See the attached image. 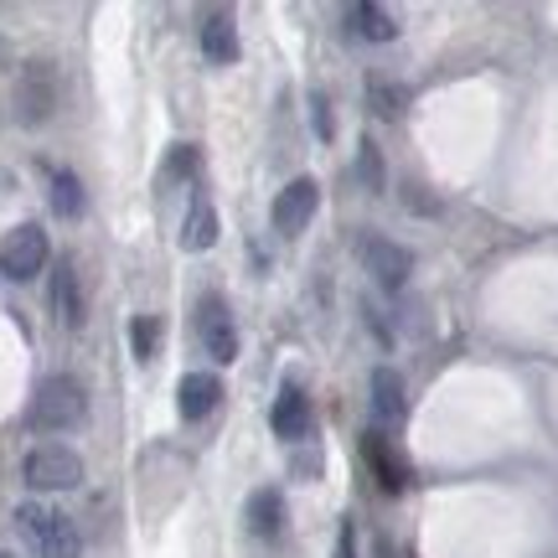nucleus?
Here are the masks:
<instances>
[{"mask_svg": "<svg viewBox=\"0 0 558 558\" xmlns=\"http://www.w3.org/2000/svg\"><path fill=\"white\" fill-rule=\"evenodd\" d=\"M362 460H367V471L378 476V486L388 497H399L403 486H409V465H403V456L393 450V439L383 435V429H367V435H362Z\"/></svg>", "mask_w": 558, "mask_h": 558, "instance_id": "9", "label": "nucleus"}, {"mask_svg": "<svg viewBox=\"0 0 558 558\" xmlns=\"http://www.w3.org/2000/svg\"><path fill=\"white\" fill-rule=\"evenodd\" d=\"M52 213L58 218H83V181L73 171H52Z\"/></svg>", "mask_w": 558, "mask_h": 558, "instance_id": "18", "label": "nucleus"}, {"mask_svg": "<svg viewBox=\"0 0 558 558\" xmlns=\"http://www.w3.org/2000/svg\"><path fill=\"white\" fill-rule=\"evenodd\" d=\"M331 558H357V527L352 522H341V533H337V554Z\"/></svg>", "mask_w": 558, "mask_h": 558, "instance_id": "23", "label": "nucleus"}, {"mask_svg": "<svg viewBox=\"0 0 558 558\" xmlns=\"http://www.w3.org/2000/svg\"><path fill=\"white\" fill-rule=\"evenodd\" d=\"M383 558H388V554H383Z\"/></svg>", "mask_w": 558, "mask_h": 558, "instance_id": "27", "label": "nucleus"}, {"mask_svg": "<svg viewBox=\"0 0 558 558\" xmlns=\"http://www.w3.org/2000/svg\"><path fill=\"white\" fill-rule=\"evenodd\" d=\"M218 399H222V378H218V373H186V378L177 383V414L186 418V424L207 418L213 409H218Z\"/></svg>", "mask_w": 558, "mask_h": 558, "instance_id": "11", "label": "nucleus"}, {"mask_svg": "<svg viewBox=\"0 0 558 558\" xmlns=\"http://www.w3.org/2000/svg\"><path fill=\"white\" fill-rule=\"evenodd\" d=\"M130 347H135V362H150L160 347V320L156 316H135L130 326Z\"/></svg>", "mask_w": 558, "mask_h": 558, "instance_id": "20", "label": "nucleus"}, {"mask_svg": "<svg viewBox=\"0 0 558 558\" xmlns=\"http://www.w3.org/2000/svg\"><path fill=\"white\" fill-rule=\"evenodd\" d=\"M357 177H362V186H367V192H383V156H378V145H373V140H362Z\"/></svg>", "mask_w": 558, "mask_h": 558, "instance_id": "21", "label": "nucleus"}, {"mask_svg": "<svg viewBox=\"0 0 558 558\" xmlns=\"http://www.w3.org/2000/svg\"><path fill=\"white\" fill-rule=\"evenodd\" d=\"M311 130H316L320 140L337 135V124H331V104L320 99V94H311Z\"/></svg>", "mask_w": 558, "mask_h": 558, "instance_id": "22", "label": "nucleus"}, {"mask_svg": "<svg viewBox=\"0 0 558 558\" xmlns=\"http://www.w3.org/2000/svg\"><path fill=\"white\" fill-rule=\"evenodd\" d=\"M347 26H352V37H362V41L399 37V21H393V11H383V5H347Z\"/></svg>", "mask_w": 558, "mask_h": 558, "instance_id": "16", "label": "nucleus"}, {"mask_svg": "<svg viewBox=\"0 0 558 558\" xmlns=\"http://www.w3.org/2000/svg\"><path fill=\"white\" fill-rule=\"evenodd\" d=\"M197 47L207 62H239V26L222 11H213V16L197 21Z\"/></svg>", "mask_w": 558, "mask_h": 558, "instance_id": "12", "label": "nucleus"}, {"mask_svg": "<svg viewBox=\"0 0 558 558\" xmlns=\"http://www.w3.org/2000/svg\"><path fill=\"white\" fill-rule=\"evenodd\" d=\"M0 62H5V41H0Z\"/></svg>", "mask_w": 558, "mask_h": 558, "instance_id": "25", "label": "nucleus"}, {"mask_svg": "<svg viewBox=\"0 0 558 558\" xmlns=\"http://www.w3.org/2000/svg\"><path fill=\"white\" fill-rule=\"evenodd\" d=\"M357 259L362 269L378 279L383 290H403L409 284V275H414V254L403 248V243L383 239V233H362L357 239Z\"/></svg>", "mask_w": 558, "mask_h": 558, "instance_id": "7", "label": "nucleus"}, {"mask_svg": "<svg viewBox=\"0 0 558 558\" xmlns=\"http://www.w3.org/2000/svg\"><path fill=\"white\" fill-rule=\"evenodd\" d=\"M16 533L26 538V548L37 558H78L83 554V533L78 522L58 512V507H41V501H21L16 507Z\"/></svg>", "mask_w": 558, "mask_h": 558, "instance_id": "1", "label": "nucleus"}, {"mask_svg": "<svg viewBox=\"0 0 558 558\" xmlns=\"http://www.w3.org/2000/svg\"><path fill=\"white\" fill-rule=\"evenodd\" d=\"M311 399H305V388H300V383H284V388H279L275 393V409H269V424H275V439H290V445H295V439H305L311 435Z\"/></svg>", "mask_w": 558, "mask_h": 558, "instance_id": "10", "label": "nucleus"}, {"mask_svg": "<svg viewBox=\"0 0 558 558\" xmlns=\"http://www.w3.org/2000/svg\"><path fill=\"white\" fill-rule=\"evenodd\" d=\"M213 243H218V207L207 197H197L186 207V222H181V248L186 254H207Z\"/></svg>", "mask_w": 558, "mask_h": 558, "instance_id": "14", "label": "nucleus"}, {"mask_svg": "<svg viewBox=\"0 0 558 558\" xmlns=\"http://www.w3.org/2000/svg\"><path fill=\"white\" fill-rule=\"evenodd\" d=\"M0 558H16V554H5V548H0Z\"/></svg>", "mask_w": 558, "mask_h": 558, "instance_id": "26", "label": "nucleus"}, {"mask_svg": "<svg viewBox=\"0 0 558 558\" xmlns=\"http://www.w3.org/2000/svg\"><path fill=\"white\" fill-rule=\"evenodd\" d=\"M47 259H52V243H47V233H41L37 222H21V228H11L0 239V275L16 279V284L37 279L47 269Z\"/></svg>", "mask_w": 558, "mask_h": 558, "instance_id": "6", "label": "nucleus"}, {"mask_svg": "<svg viewBox=\"0 0 558 558\" xmlns=\"http://www.w3.org/2000/svg\"><path fill=\"white\" fill-rule=\"evenodd\" d=\"M52 311H58L62 326H83V284L73 259H62L58 275H52Z\"/></svg>", "mask_w": 558, "mask_h": 558, "instance_id": "15", "label": "nucleus"}, {"mask_svg": "<svg viewBox=\"0 0 558 558\" xmlns=\"http://www.w3.org/2000/svg\"><path fill=\"white\" fill-rule=\"evenodd\" d=\"M373 104H378V114H399V94L393 88H373Z\"/></svg>", "mask_w": 558, "mask_h": 558, "instance_id": "24", "label": "nucleus"}, {"mask_svg": "<svg viewBox=\"0 0 558 558\" xmlns=\"http://www.w3.org/2000/svg\"><path fill=\"white\" fill-rule=\"evenodd\" d=\"M21 481L32 492H73L83 481V460L68 445H32L21 460Z\"/></svg>", "mask_w": 558, "mask_h": 558, "instance_id": "4", "label": "nucleus"}, {"mask_svg": "<svg viewBox=\"0 0 558 558\" xmlns=\"http://www.w3.org/2000/svg\"><path fill=\"white\" fill-rule=\"evenodd\" d=\"M83 414H88L83 383L68 378V373H52V378L37 383V393H32V409H26V424H32L37 435H62V429H78Z\"/></svg>", "mask_w": 558, "mask_h": 558, "instance_id": "2", "label": "nucleus"}, {"mask_svg": "<svg viewBox=\"0 0 558 558\" xmlns=\"http://www.w3.org/2000/svg\"><path fill=\"white\" fill-rule=\"evenodd\" d=\"M316 202H320V186L311 177L290 181V186L275 197V207H269V222H275L279 239H300V233H305V222L316 218Z\"/></svg>", "mask_w": 558, "mask_h": 558, "instance_id": "8", "label": "nucleus"}, {"mask_svg": "<svg viewBox=\"0 0 558 558\" xmlns=\"http://www.w3.org/2000/svg\"><path fill=\"white\" fill-rule=\"evenodd\" d=\"M197 145H171L166 150V166H160V186H171V181H192L197 177Z\"/></svg>", "mask_w": 558, "mask_h": 558, "instance_id": "19", "label": "nucleus"}, {"mask_svg": "<svg viewBox=\"0 0 558 558\" xmlns=\"http://www.w3.org/2000/svg\"><path fill=\"white\" fill-rule=\"evenodd\" d=\"M192 331H197L202 352L218 362V367L239 362V320H233V311H228V300H222V295H202L197 300Z\"/></svg>", "mask_w": 558, "mask_h": 558, "instance_id": "5", "label": "nucleus"}, {"mask_svg": "<svg viewBox=\"0 0 558 558\" xmlns=\"http://www.w3.org/2000/svg\"><path fill=\"white\" fill-rule=\"evenodd\" d=\"M403 414H409V388H403V373L378 367V373H373V418H378V424H399Z\"/></svg>", "mask_w": 558, "mask_h": 558, "instance_id": "13", "label": "nucleus"}, {"mask_svg": "<svg viewBox=\"0 0 558 558\" xmlns=\"http://www.w3.org/2000/svg\"><path fill=\"white\" fill-rule=\"evenodd\" d=\"M248 527L259 533V538H279V527H284V501H279L275 486H264L248 497Z\"/></svg>", "mask_w": 558, "mask_h": 558, "instance_id": "17", "label": "nucleus"}, {"mask_svg": "<svg viewBox=\"0 0 558 558\" xmlns=\"http://www.w3.org/2000/svg\"><path fill=\"white\" fill-rule=\"evenodd\" d=\"M62 104V83H58V68L52 62H26L16 73V94H11V109H16V124L21 130H41V124L58 114Z\"/></svg>", "mask_w": 558, "mask_h": 558, "instance_id": "3", "label": "nucleus"}]
</instances>
